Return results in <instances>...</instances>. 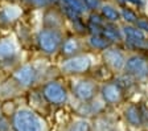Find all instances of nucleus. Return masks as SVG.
Instances as JSON below:
<instances>
[{
	"instance_id": "f257e3e1",
	"label": "nucleus",
	"mask_w": 148,
	"mask_h": 131,
	"mask_svg": "<svg viewBox=\"0 0 148 131\" xmlns=\"http://www.w3.org/2000/svg\"><path fill=\"white\" fill-rule=\"evenodd\" d=\"M11 127L12 131H45V122L32 109L20 107L12 112Z\"/></svg>"
},
{
	"instance_id": "f03ea898",
	"label": "nucleus",
	"mask_w": 148,
	"mask_h": 131,
	"mask_svg": "<svg viewBox=\"0 0 148 131\" xmlns=\"http://www.w3.org/2000/svg\"><path fill=\"white\" fill-rule=\"evenodd\" d=\"M62 43H64V36H62L60 29L46 28L45 27L37 34L38 48L45 54H54L57 50L61 49Z\"/></svg>"
},
{
	"instance_id": "7ed1b4c3",
	"label": "nucleus",
	"mask_w": 148,
	"mask_h": 131,
	"mask_svg": "<svg viewBox=\"0 0 148 131\" xmlns=\"http://www.w3.org/2000/svg\"><path fill=\"white\" fill-rule=\"evenodd\" d=\"M21 50L15 37L7 36L0 38V65L3 68H11L16 65L20 58Z\"/></svg>"
},
{
	"instance_id": "20e7f679",
	"label": "nucleus",
	"mask_w": 148,
	"mask_h": 131,
	"mask_svg": "<svg viewBox=\"0 0 148 131\" xmlns=\"http://www.w3.org/2000/svg\"><path fill=\"white\" fill-rule=\"evenodd\" d=\"M91 68V60L85 54H75L68 57L60 64V69L64 74H82Z\"/></svg>"
},
{
	"instance_id": "39448f33",
	"label": "nucleus",
	"mask_w": 148,
	"mask_h": 131,
	"mask_svg": "<svg viewBox=\"0 0 148 131\" xmlns=\"http://www.w3.org/2000/svg\"><path fill=\"white\" fill-rule=\"evenodd\" d=\"M13 80L17 82V85L21 89L32 87L40 80V69L33 64H24L15 70Z\"/></svg>"
},
{
	"instance_id": "423d86ee",
	"label": "nucleus",
	"mask_w": 148,
	"mask_h": 131,
	"mask_svg": "<svg viewBox=\"0 0 148 131\" xmlns=\"http://www.w3.org/2000/svg\"><path fill=\"white\" fill-rule=\"evenodd\" d=\"M42 97L50 105L61 106L68 101V93L64 85L58 81H49L42 86Z\"/></svg>"
},
{
	"instance_id": "0eeeda50",
	"label": "nucleus",
	"mask_w": 148,
	"mask_h": 131,
	"mask_svg": "<svg viewBox=\"0 0 148 131\" xmlns=\"http://www.w3.org/2000/svg\"><path fill=\"white\" fill-rule=\"evenodd\" d=\"M124 70L127 72V74L134 75L135 78L148 77V58L140 54L131 56L128 60H126Z\"/></svg>"
},
{
	"instance_id": "6e6552de",
	"label": "nucleus",
	"mask_w": 148,
	"mask_h": 131,
	"mask_svg": "<svg viewBox=\"0 0 148 131\" xmlns=\"http://www.w3.org/2000/svg\"><path fill=\"white\" fill-rule=\"evenodd\" d=\"M71 91H73L74 97L79 99L81 102H89L94 98L97 91V85L90 80H79L71 86Z\"/></svg>"
},
{
	"instance_id": "1a4fd4ad",
	"label": "nucleus",
	"mask_w": 148,
	"mask_h": 131,
	"mask_svg": "<svg viewBox=\"0 0 148 131\" xmlns=\"http://www.w3.org/2000/svg\"><path fill=\"white\" fill-rule=\"evenodd\" d=\"M101 94L103 101L108 105L119 103L123 98V90L118 82H108V84L103 85L101 89Z\"/></svg>"
},
{
	"instance_id": "9d476101",
	"label": "nucleus",
	"mask_w": 148,
	"mask_h": 131,
	"mask_svg": "<svg viewBox=\"0 0 148 131\" xmlns=\"http://www.w3.org/2000/svg\"><path fill=\"white\" fill-rule=\"evenodd\" d=\"M103 60H105V62L107 64L111 69H114V70H120V69H123L124 65H126L124 54L122 53L120 49H118V48L108 47L107 49H105V52H103Z\"/></svg>"
},
{
	"instance_id": "9b49d317",
	"label": "nucleus",
	"mask_w": 148,
	"mask_h": 131,
	"mask_svg": "<svg viewBox=\"0 0 148 131\" xmlns=\"http://www.w3.org/2000/svg\"><path fill=\"white\" fill-rule=\"evenodd\" d=\"M122 34L126 38V43L134 48H142L145 45V37L143 32L132 25H126L122 29Z\"/></svg>"
},
{
	"instance_id": "f8f14e48",
	"label": "nucleus",
	"mask_w": 148,
	"mask_h": 131,
	"mask_svg": "<svg viewBox=\"0 0 148 131\" xmlns=\"http://www.w3.org/2000/svg\"><path fill=\"white\" fill-rule=\"evenodd\" d=\"M23 15V10L15 4H7L0 10V25H11Z\"/></svg>"
},
{
	"instance_id": "ddd939ff",
	"label": "nucleus",
	"mask_w": 148,
	"mask_h": 131,
	"mask_svg": "<svg viewBox=\"0 0 148 131\" xmlns=\"http://www.w3.org/2000/svg\"><path fill=\"white\" fill-rule=\"evenodd\" d=\"M124 118L131 126H142L143 125V117H142V110L136 105H130L127 109L124 110Z\"/></svg>"
},
{
	"instance_id": "4468645a",
	"label": "nucleus",
	"mask_w": 148,
	"mask_h": 131,
	"mask_svg": "<svg viewBox=\"0 0 148 131\" xmlns=\"http://www.w3.org/2000/svg\"><path fill=\"white\" fill-rule=\"evenodd\" d=\"M90 131H116L115 122L108 117H99L91 125Z\"/></svg>"
},
{
	"instance_id": "2eb2a0df",
	"label": "nucleus",
	"mask_w": 148,
	"mask_h": 131,
	"mask_svg": "<svg viewBox=\"0 0 148 131\" xmlns=\"http://www.w3.org/2000/svg\"><path fill=\"white\" fill-rule=\"evenodd\" d=\"M61 50H62V53L68 57L78 54V52L81 50L79 40H78V38H74V37H70V38H68V40H65L61 45Z\"/></svg>"
},
{
	"instance_id": "dca6fc26",
	"label": "nucleus",
	"mask_w": 148,
	"mask_h": 131,
	"mask_svg": "<svg viewBox=\"0 0 148 131\" xmlns=\"http://www.w3.org/2000/svg\"><path fill=\"white\" fill-rule=\"evenodd\" d=\"M90 125L86 119H74L64 127L62 131H90Z\"/></svg>"
},
{
	"instance_id": "f3484780",
	"label": "nucleus",
	"mask_w": 148,
	"mask_h": 131,
	"mask_svg": "<svg viewBox=\"0 0 148 131\" xmlns=\"http://www.w3.org/2000/svg\"><path fill=\"white\" fill-rule=\"evenodd\" d=\"M103 37L108 41H119L122 38V32L112 24H105L103 27Z\"/></svg>"
},
{
	"instance_id": "a211bd4d",
	"label": "nucleus",
	"mask_w": 148,
	"mask_h": 131,
	"mask_svg": "<svg viewBox=\"0 0 148 131\" xmlns=\"http://www.w3.org/2000/svg\"><path fill=\"white\" fill-rule=\"evenodd\" d=\"M101 10H102V15H103L105 20H107V21H110V23H115V21L119 20L120 13L118 12V10L114 8L112 5H110V4H105V5L101 7Z\"/></svg>"
},
{
	"instance_id": "6ab92c4d",
	"label": "nucleus",
	"mask_w": 148,
	"mask_h": 131,
	"mask_svg": "<svg viewBox=\"0 0 148 131\" xmlns=\"http://www.w3.org/2000/svg\"><path fill=\"white\" fill-rule=\"evenodd\" d=\"M61 3H62V7L69 8V10H73L74 12L79 13V15H82L87 10L82 0H61Z\"/></svg>"
},
{
	"instance_id": "aec40b11",
	"label": "nucleus",
	"mask_w": 148,
	"mask_h": 131,
	"mask_svg": "<svg viewBox=\"0 0 148 131\" xmlns=\"http://www.w3.org/2000/svg\"><path fill=\"white\" fill-rule=\"evenodd\" d=\"M89 45L92 49H99V50H105L110 47V41L103 36H91L89 38Z\"/></svg>"
},
{
	"instance_id": "412c9836",
	"label": "nucleus",
	"mask_w": 148,
	"mask_h": 131,
	"mask_svg": "<svg viewBox=\"0 0 148 131\" xmlns=\"http://www.w3.org/2000/svg\"><path fill=\"white\" fill-rule=\"evenodd\" d=\"M83 114L82 115H92V114H98V112L102 111V109H103V105H102L101 102H85L83 103Z\"/></svg>"
},
{
	"instance_id": "4be33fe9",
	"label": "nucleus",
	"mask_w": 148,
	"mask_h": 131,
	"mask_svg": "<svg viewBox=\"0 0 148 131\" xmlns=\"http://www.w3.org/2000/svg\"><path fill=\"white\" fill-rule=\"evenodd\" d=\"M120 16H122L127 23H136L138 21V16H136V13L134 12V11L128 10V8H123L122 12H120Z\"/></svg>"
},
{
	"instance_id": "5701e85b",
	"label": "nucleus",
	"mask_w": 148,
	"mask_h": 131,
	"mask_svg": "<svg viewBox=\"0 0 148 131\" xmlns=\"http://www.w3.org/2000/svg\"><path fill=\"white\" fill-rule=\"evenodd\" d=\"M28 5L33 7V8H45V7L50 5L49 0H25Z\"/></svg>"
},
{
	"instance_id": "b1692460",
	"label": "nucleus",
	"mask_w": 148,
	"mask_h": 131,
	"mask_svg": "<svg viewBox=\"0 0 148 131\" xmlns=\"http://www.w3.org/2000/svg\"><path fill=\"white\" fill-rule=\"evenodd\" d=\"M89 24L98 25V27H103V25H105V19H102V16L95 15V13H92V15H90Z\"/></svg>"
},
{
	"instance_id": "393cba45",
	"label": "nucleus",
	"mask_w": 148,
	"mask_h": 131,
	"mask_svg": "<svg viewBox=\"0 0 148 131\" xmlns=\"http://www.w3.org/2000/svg\"><path fill=\"white\" fill-rule=\"evenodd\" d=\"M83 4L86 5L87 10L95 11L98 8H101V0H82Z\"/></svg>"
},
{
	"instance_id": "a878e982",
	"label": "nucleus",
	"mask_w": 148,
	"mask_h": 131,
	"mask_svg": "<svg viewBox=\"0 0 148 131\" xmlns=\"http://www.w3.org/2000/svg\"><path fill=\"white\" fill-rule=\"evenodd\" d=\"M136 24V28L140 29V31H144V32H148V20L147 19H138V21L135 23Z\"/></svg>"
},
{
	"instance_id": "bb28decb",
	"label": "nucleus",
	"mask_w": 148,
	"mask_h": 131,
	"mask_svg": "<svg viewBox=\"0 0 148 131\" xmlns=\"http://www.w3.org/2000/svg\"><path fill=\"white\" fill-rule=\"evenodd\" d=\"M11 122H8L4 117H0V131H11Z\"/></svg>"
},
{
	"instance_id": "cd10ccee",
	"label": "nucleus",
	"mask_w": 148,
	"mask_h": 131,
	"mask_svg": "<svg viewBox=\"0 0 148 131\" xmlns=\"http://www.w3.org/2000/svg\"><path fill=\"white\" fill-rule=\"evenodd\" d=\"M122 3H124V1H128V3H132V4H135V5H142V0H120Z\"/></svg>"
},
{
	"instance_id": "c85d7f7f",
	"label": "nucleus",
	"mask_w": 148,
	"mask_h": 131,
	"mask_svg": "<svg viewBox=\"0 0 148 131\" xmlns=\"http://www.w3.org/2000/svg\"><path fill=\"white\" fill-rule=\"evenodd\" d=\"M56 1H58V0H49V3H50V4H53V3H56Z\"/></svg>"
}]
</instances>
